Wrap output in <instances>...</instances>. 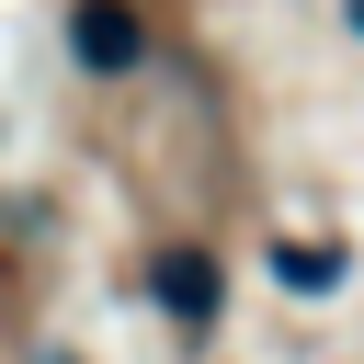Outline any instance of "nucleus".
<instances>
[{
    "instance_id": "obj_1",
    "label": "nucleus",
    "mask_w": 364,
    "mask_h": 364,
    "mask_svg": "<svg viewBox=\"0 0 364 364\" xmlns=\"http://www.w3.org/2000/svg\"><path fill=\"white\" fill-rule=\"evenodd\" d=\"M68 46H80V68H102V80H125V68L148 57V23H136L125 0H80V11H68Z\"/></svg>"
},
{
    "instance_id": "obj_2",
    "label": "nucleus",
    "mask_w": 364,
    "mask_h": 364,
    "mask_svg": "<svg viewBox=\"0 0 364 364\" xmlns=\"http://www.w3.org/2000/svg\"><path fill=\"white\" fill-rule=\"evenodd\" d=\"M148 284H159V307H171L182 330H205V318H216V262H205V250H159V273H148Z\"/></svg>"
},
{
    "instance_id": "obj_3",
    "label": "nucleus",
    "mask_w": 364,
    "mask_h": 364,
    "mask_svg": "<svg viewBox=\"0 0 364 364\" xmlns=\"http://www.w3.org/2000/svg\"><path fill=\"white\" fill-rule=\"evenodd\" d=\"M284 284H341V250H273Z\"/></svg>"
},
{
    "instance_id": "obj_4",
    "label": "nucleus",
    "mask_w": 364,
    "mask_h": 364,
    "mask_svg": "<svg viewBox=\"0 0 364 364\" xmlns=\"http://www.w3.org/2000/svg\"><path fill=\"white\" fill-rule=\"evenodd\" d=\"M353 34H364V0H353Z\"/></svg>"
}]
</instances>
